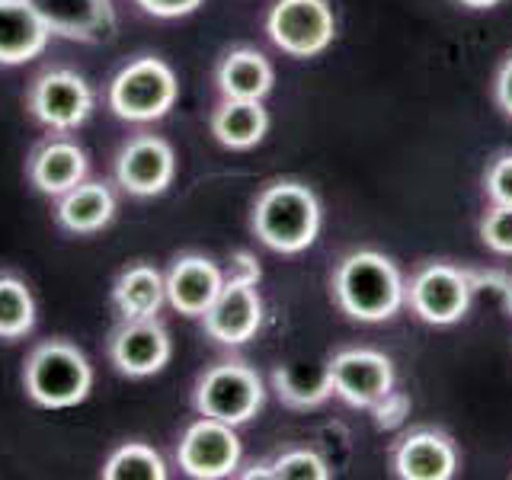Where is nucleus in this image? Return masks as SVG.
<instances>
[{"label": "nucleus", "instance_id": "nucleus-1", "mask_svg": "<svg viewBox=\"0 0 512 480\" xmlns=\"http://www.w3.org/2000/svg\"><path fill=\"white\" fill-rule=\"evenodd\" d=\"M333 295L352 320L381 324L407 304V285L388 256L375 250H356L336 269Z\"/></svg>", "mask_w": 512, "mask_h": 480}, {"label": "nucleus", "instance_id": "nucleus-2", "mask_svg": "<svg viewBox=\"0 0 512 480\" xmlns=\"http://www.w3.org/2000/svg\"><path fill=\"white\" fill-rule=\"evenodd\" d=\"M253 231L276 253L308 250L320 231V202L314 189L295 180L266 186L253 205Z\"/></svg>", "mask_w": 512, "mask_h": 480}, {"label": "nucleus", "instance_id": "nucleus-3", "mask_svg": "<svg viewBox=\"0 0 512 480\" xmlns=\"http://www.w3.org/2000/svg\"><path fill=\"white\" fill-rule=\"evenodd\" d=\"M23 388L32 404L45 410H68L87 400L93 388V365L74 343L48 340L26 356Z\"/></svg>", "mask_w": 512, "mask_h": 480}, {"label": "nucleus", "instance_id": "nucleus-4", "mask_svg": "<svg viewBox=\"0 0 512 480\" xmlns=\"http://www.w3.org/2000/svg\"><path fill=\"white\" fill-rule=\"evenodd\" d=\"M180 84L167 61L144 55L128 61L109 84V109L125 122H157L173 109Z\"/></svg>", "mask_w": 512, "mask_h": 480}, {"label": "nucleus", "instance_id": "nucleus-5", "mask_svg": "<svg viewBox=\"0 0 512 480\" xmlns=\"http://www.w3.org/2000/svg\"><path fill=\"white\" fill-rule=\"evenodd\" d=\"M266 400L263 378L244 362H221L199 378L196 410L221 423H250Z\"/></svg>", "mask_w": 512, "mask_h": 480}, {"label": "nucleus", "instance_id": "nucleus-6", "mask_svg": "<svg viewBox=\"0 0 512 480\" xmlns=\"http://www.w3.org/2000/svg\"><path fill=\"white\" fill-rule=\"evenodd\" d=\"M269 39L292 58H314L327 52L336 36L333 7L327 0H276L266 16Z\"/></svg>", "mask_w": 512, "mask_h": 480}, {"label": "nucleus", "instance_id": "nucleus-7", "mask_svg": "<svg viewBox=\"0 0 512 480\" xmlns=\"http://www.w3.org/2000/svg\"><path fill=\"white\" fill-rule=\"evenodd\" d=\"M471 298H474L471 272L455 269L448 263L423 266L407 288V304L413 308V314L436 327H448L461 320L471 308Z\"/></svg>", "mask_w": 512, "mask_h": 480}, {"label": "nucleus", "instance_id": "nucleus-8", "mask_svg": "<svg viewBox=\"0 0 512 480\" xmlns=\"http://www.w3.org/2000/svg\"><path fill=\"white\" fill-rule=\"evenodd\" d=\"M29 112L52 132H74L93 112V90L80 74L55 68L36 77L29 90Z\"/></svg>", "mask_w": 512, "mask_h": 480}, {"label": "nucleus", "instance_id": "nucleus-9", "mask_svg": "<svg viewBox=\"0 0 512 480\" xmlns=\"http://www.w3.org/2000/svg\"><path fill=\"white\" fill-rule=\"evenodd\" d=\"M176 461H180V468L196 480L231 477L240 464L237 426L202 416V420L186 426L180 445H176Z\"/></svg>", "mask_w": 512, "mask_h": 480}, {"label": "nucleus", "instance_id": "nucleus-10", "mask_svg": "<svg viewBox=\"0 0 512 480\" xmlns=\"http://www.w3.org/2000/svg\"><path fill=\"white\" fill-rule=\"evenodd\" d=\"M333 394L352 407H375L378 400L394 391V365L375 349H343L330 362Z\"/></svg>", "mask_w": 512, "mask_h": 480}, {"label": "nucleus", "instance_id": "nucleus-11", "mask_svg": "<svg viewBox=\"0 0 512 480\" xmlns=\"http://www.w3.org/2000/svg\"><path fill=\"white\" fill-rule=\"evenodd\" d=\"M176 176V154L157 135H138L116 157V180L128 196L151 199L167 192Z\"/></svg>", "mask_w": 512, "mask_h": 480}, {"label": "nucleus", "instance_id": "nucleus-12", "mask_svg": "<svg viewBox=\"0 0 512 480\" xmlns=\"http://www.w3.org/2000/svg\"><path fill=\"white\" fill-rule=\"evenodd\" d=\"M173 356V343L157 317L122 320V327L109 340V359L128 378L157 375Z\"/></svg>", "mask_w": 512, "mask_h": 480}, {"label": "nucleus", "instance_id": "nucleus-13", "mask_svg": "<svg viewBox=\"0 0 512 480\" xmlns=\"http://www.w3.org/2000/svg\"><path fill=\"white\" fill-rule=\"evenodd\" d=\"M202 320L205 333L224 346H240L253 340L263 324V301L260 292H256V282L224 279L218 298L208 304Z\"/></svg>", "mask_w": 512, "mask_h": 480}, {"label": "nucleus", "instance_id": "nucleus-14", "mask_svg": "<svg viewBox=\"0 0 512 480\" xmlns=\"http://www.w3.org/2000/svg\"><path fill=\"white\" fill-rule=\"evenodd\" d=\"M52 36L100 42L116 32L112 0H29Z\"/></svg>", "mask_w": 512, "mask_h": 480}, {"label": "nucleus", "instance_id": "nucleus-15", "mask_svg": "<svg viewBox=\"0 0 512 480\" xmlns=\"http://www.w3.org/2000/svg\"><path fill=\"white\" fill-rule=\"evenodd\" d=\"M167 282V301L173 311H180L186 317H202L208 311L224 285V272L208 260V256H180L170 272L164 276Z\"/></svg>", "mask_w": 512, "mask_h": 480}, {"label": "nucleus", "instance_id": "nucleus-16", "mask_svg": "<svg viewBox=\"0 0 512 480\" xmlns=\"http://www.w3.org/2000/svg\"><path fill=\"white\" fill-rule=\"evenodd\" d=\"M394 471L404 480H452L458 471V452L442 432L416 429L394 448Z\"/></svg>", "mask_w": 512, "mask_h": 480}, {"label": "nucleus", "instance_id": "nucleus-17", "mask_svg": "<svg viewBox=\"0 0 512 480\" xmlns=\"http://www.w3.org/2000/svg\"><path fill=\"white\" fill-rule=\"evenodd\" d=\"M52 32L29 0H0V64H26L45 52Z\"/></svg>", "mask_w": 512, "mask_h": 480}, {"label": "nucleus", "instance_id": "nucleus-18", "mask_svg": "<svg viewBox=\"0 0 512 480\" xmlns=\"http://www.w3.org/2000/svg\"><path fill=\"white\" fill-rule=\"evenodd\" d=\"M29 180L45 196H64L68 189L87 180V154L71 138H52L32 154Z\"/></svg>", "mask_w": 512, "mask_h": 480}, {"label": "nucleus", "instance_id": "nucleus-19", "mask_svg": "<svg viewBox=\"0 0 512 480\" xmlns=\"http://www.w3.org/2000/svg\"><path fill=\"white\" fill-rule=\"evenodd\" d=\"M116 215V196L106 183L84 180L74 189H68L64 196H58L55 218L64 231L71 234H96Z\"/></svg>", "mask_w": 512, "mask_h": 480}, {"label": "nucleus", "instance_id": "nucleus-20", "mask_svg": "<svg viewBox=\"0 0 512 480\" xmlns=\"http://www.w3.org/2000/svg\"><path fill=\"white\" fill-rule=\"evenodd\" d=\"M218 90L224 100H263L272 90V64L256 48H234L218 64Z\"/></svg>", "mask_w": 512, "mask_h": 480}, {"label": "nucleus", "instance_id": "nucleus-21", "mask_svg": "<svg viewBox=\"0 0 512 480\" xmlns=\"http://www.w3.org/2000/svg\"><path fill=\"white\" fill-rule=\"evenodd\" d=\"M164 301H167V282L148 263L128 266L116 279V285H112V304H116L122 320L157 317V311L164 308Z\"/></svg>", "mask_w": 512, "mask_h": 480}, {"label": "nucleus", "instance_id": "nucleus-22", "mask_svg": "<svg viewBox=\"0 0 512 480\" xmlns=\"http://www.w3.org/2000/svg\"><path fill=\"white\" fill-rule=\"evenodd\" d=\"M269 132L263 100H224L212 116V135L231 151L256 148Z\"/></svg>", "mask_w": 512, "mask_h": 480}, {"label": "nucleus", "instance_id": "nucleus-23", "mask_svg": "<svg viewBox=\"0 0 512 480\" xmlns=\"http://www.w3.org/2000/svg\"><path fill=\"white\" fill-rule=\"evenodd\" d=\"M272 388H276L279 400L288 407H298V410L317 407L333 394L330 365L288 362L272 372Z\"/></svg>", "mask_w": 512, "mask_h": 480}, {"label": "nucleus", "instance_id": "nucleus-24", "mask_svg": "<svg viewBox=\"0 0 512 480\" xmlns=\"http://www.w3.org/2000/svg\"><path fill=\"white\" fill-rule=\"evenodd\" d=\"M36 327V298L16 276H0V340H20Z\"/></svg>", "mask_w": 512, "mask_h": 480}, {"label": "nucleus", "instance_id": "nucleus-25", "mask_svg": "<svg viewBox=\"0 0 512 480\" xmlns=\"http://www.w3.org/2000/svg\"><path fill=\"white\" fill-rule=\"evenodd\" d=\"M103 477L106 480H164L167 477V464L151 445L125 442L106 458Z\"/></svg>", "mask_w": 512, "mask_h": 480}, {"label": "nucleus", "instance_id": "nucleus-26", "mask_svg": "<svg viewBox=\"0 0 512 480\" xmlns=\"http://www.w3.org/2000/svg\"><path fill=\"white\" fill-rule=\"evenodd\" d=\"M269 468L276 480H282V477L285 480H327L330 477L327 461L317 452H311V448H292V452H285L272 461Z\"/></svg>", "mask_w": 512, "mask_h": 480}, {"label": "nucleus", "instance_id": "nucleus-27", "mask_svg": "<svg viewBox=\"0 0 512 480\" xmlns=\"http://www.w3.org/2000/svg\"><path fill=\"white\" fill-rule=\"evenodd\" d=\"M480 237L493 253L512 256V205H493L480 221Z\"/></svg>", "mask_w": 512, "mask_h": 480}, {"label": "nucleus", "instance_id": "nucleus-28", "mask_svg": "<svg viewBox=\"0 0 512 480\" xmlns=\"http://www.w3.org/2000/svg\"><path fill=\"white\" fill-rule=\"evenodd\" d=\"M484 186L493 205H512V154H500L493 160L487 167Z\"/></svg>", "mask_w": 512, "mask_h": 480}, {"label": "nucleus", "instance_id": "nucleus-29", "mask_svg": "<svg viewBox=\"0 0 512 480\" xmlns=\"http://www.w3.org/2000/svg\"><path fill=\"white\" fill-rule=\"evenodd\" d=\"M372 410H375V420L381 429H394V426L404 423V416H410V400L397 391H388Z\"/></svg>", "mask_w": 512, "mask_h": 480}, {"label": "nucleus", "instance_id": "nucleus-30", "mask_svg": "<svg viewBox=\"0 0 512 480\" xmlns=\"http://www.w3.org/2000/svg\"><path fill=\"white\" fill-rule=\"evenodd\" d=\"M144 13L160 16V20H176V16H186L192 10L202 7V0H138Z\"/></svg>", "mask_w": 512, "mask_h": 480}, {"label": "nucleus", "instance_id": "nucleus-31", "mask_svg": "<svg viewBox=\"0 0 512 480\" xmlns=\"http://www.w3.org/2000/svg\"><path fill=\"white\" fill-rule=\"evenodd\" d=\"M496 103L503 106L506 116H512V58L496 74Z\"/></svg>", "mask_w": 512, "mask_h": 480}, {"label": "nucleus", "instance_id": "nucleus-32", "mask_svg": "<svg viewBox=\"0 0 512 480\" xmlns=\"http://www.w3.org/2000/svg\"><path fill=\"white\" fill-rule=\"evenodd\" d=\"M231 279H244V282L260 279V266L253 263L250 253H237L234 260H231Z\"/></svg>", "mask_w": 512, "mask_h": 480}, {"label": "nucleus", "instance_id": "nucleus-33", "mask_svg": "<svg viewBox=\"0 0 512 480\" xmlns=\"http://www.w3.org/2000/svg\"><path fill=\"white\" fill-rule=\"evenodd\" d=\"M464 7H474V10H487V7H496L500 0H461Z\"/></svg>", "mask_w": 512, "mask_h": 480}]
</instances>
